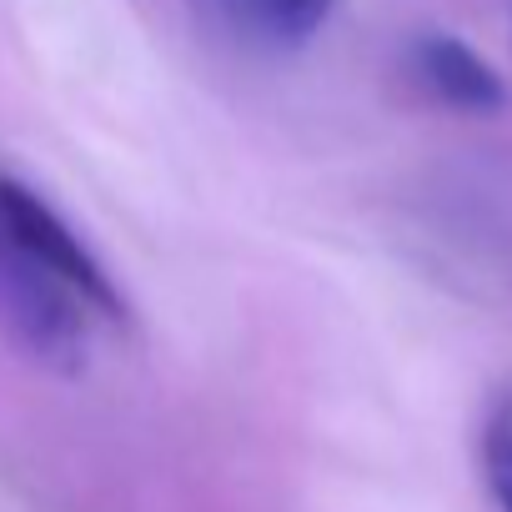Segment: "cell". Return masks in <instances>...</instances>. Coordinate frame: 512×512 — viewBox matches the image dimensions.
I'll return each mask as SVG.
<instances>
[{
    "mask_svg": "<svg viewBox=\"0 0 512 512\" xmlns=\"http://www.w3.org/2000/svg\"><path fill=\"white\" fill-rule=\"evenodd\" d=\"M91 307L56 282L0 216V332L36 367L76 377L91 352Z\"/></svg>",
    "mask_w": 512,
    "mask_h": 512,
    "instance_id": "1",
    "label": "cell"
},
{
    "mask_svg": "<svg viewBox=\"0 0 512 512\" xmlns=\"http://www.w3.org/2000/svg\"><path fill=\"white\" fill-rule=\"evenodd\" d=\"M0 216H6L11 236L36 256L56 282H66L101 322H121L126 317V302H121L111 272L96 262V251L61 221V211L46 196H36L31 186H21L11 176H0Z\"/></svg>",
    "mask_w": 512,
    "mask_h": 512,
    "instance_id": "2",
    "label": "cell"
},
{
    "mask_svg": "<svg viewBox=\"0 0 512 512\" xmlns=\"http://www.w3.org/2000/svg\"><path fill=\"white\" fill-rule=\"evenodd\" d=\"M407 76H412V86L427 101H437L447 111H462V116H492V111L507 106L502 76L467 41H457L447 31L412 36V46H407Z\"/></svg>",
    "mask_w": 512,
    "mask_h": 512,
    "instance_id": "3",
    "label": "cell"
},
{
    "mask_svg": "<svg viewBox=\"0 0 512 512\" xmlns=\"http://www.w3.org/2000/svg\"><path fill=\"white\" fill-rule=\"evenodd\" d=\"M337 0H226L236 31L267 51H302L332 16Z\"/></svg>",
    "mask_w": 512,
    "mask_h": 512,
    "instance_id": "4",
    "label": "cell"
},
{
    "mask_svg": "<svg viewBox=\"0 0 512 512\" xmlns=\"http://www.w3.org/2000/svg\"><path fill=\"white\" fill-rule=\"evenodd\" d=\"M482 477L502 512H512V392H497L482 422Z\"/></svg>",
    "mask_w": 512,
    "mask_h": 512,
    "instance_id": "5",
    "label": "cell"
}]
</instances>
